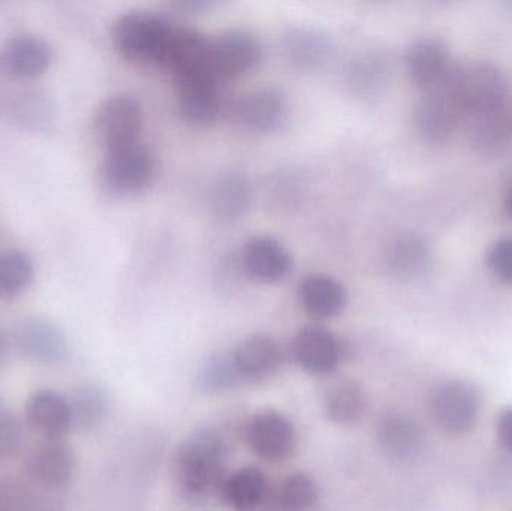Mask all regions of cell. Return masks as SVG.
Returning <instances> with one entry per match:
<instances>
[{
  "instance_id": "34",
  "label": "cell",
  "mask_w": 512,
  "mask_h": 511,
  "mask_svg": "<svg viewBox=\"0 0 512 511\" xmlns=\"http://www.w3.org/2000/svg\"><path fill=\"white\" fill-rule=\"evenodd\" d=\"M487 266L502 281L512 282V237H502L490 245Z\"/></svg>"
},
{
  "instance_id": "26",
  "label": "cell",
  "mask_w": 512,
  "mask_h": 511,
  "mask_svg": "<svg viewBox=\"0 0 512 511\" xmlns=\"http://www.w3.org/2000/svg\"><path fill=\"white\" fill-rule=\"evenodd\" d=\"M219 494L233 511H254L264 503L267 479L259 468H240L225 477Z\"/></svg>"
},
{
  "instance_id": "17",
  "label": "cell",
  "mask_w": 512,
  "mask_h": 511,
  "mask_svg": "<svg viewBox=\"0 0 512 511\" xmlns=\"http://www.w3.org/2000/svg\"><path fill=\"white\" fill-rule=\"evenodd\" d=\"M17 344L27 359L39 365H57L68 354L65 333L47 318L24 320L17 330Z\"/></svg>"
},
{
  "instance_id": "22",
  "label": "cell",
  "mask_w": 512,
  "mask_h": 511,
  "mask_svg": "<svg viewBox=\"0 0 512 511\" xmlns=\"http://www.w3.org/2000/svg\"><path fill=\"white\" fill-rule=\"evenodd\" d=\"M179 111L192 125H209L221 111V93L218 80L212 75L179 81Z\"/></svg>"
},
{
  "instance_id": "40",
  "label": "cell",
  "mask_w": 512,
  "mask_h": 511,
  "mask_svg": "<svg viewBox=\"0 0 512 511\" xmlns=\"http://www.w3.org/2000/svg\"><path fill=\"white\" fill-rule=\"evenodd\" d=\"M6 351H8V336H6L5 330L0 327V362L5 357Z\"/></svg>"
},
{
  "instance_id": "20",
  "label": "cell",
  "mask_w": 512,
  "mask_h": 511,
  "mask_svg": "<svg viewBox=\"0 0 512 511\" xmlns=\"http://www.w3.org/2000/svg\"><path fill=\"white\" fill-rule=\"evenodd\" d=\"M242 264L246 273L255 281L274 284L288 276L292 260L279 240L258 236L243 246Z\"/></svg>"
},
{
  "instance_id": "35",
  "label": "cell",
  "mask_w": 512,
  "mask_h": 511,
  "mask_svg": "<svg viewBox=\"0 0 512 511\" xmlns=\"http://www.w3.org/2000/svg\"><path fill=\"white\" fill-rule=\"evenodd\" d=\"M496 438L499 446L512 455V407L499 413L496 420Z\"/></svg>"
},
{
  "instance_id": "19",
  "label": "cell",
  "mask_w": 512,
  "mask_h": 511,
  "mask_svg": "<svg viewBox=\"0 0 512 511\" xmlns=\"http://www.w3.org/2000/svg\"><path fill=\"white\" fill-rule=\"evenodd\" d=\"M26 420L44 440H62L72 428L69 399L54 390H39L27 401Z\"/></svg>"
},
{
  "instance_id": "10",
  "label": "cell",
  "mask_w": 512,
  "mask_h": 511,
  "mask_svg": "<svg viewBox=\"0 0 512 511\" xmlns=\"http://www.w3.org/2000/svg\"><path fill=\"white\" fill-rule=\"evenodd\" d=\"M261 60V44L248 30H227L212 41V72L218 81L248 74Z\"/></svg>"
},
{
  "instance_id": "3",
  "label": "cell",
  "mask_w": 512,
  "mask_h": 511,
  "mask_svg": "<svg viewBox=\"0 0 512 511\" xmlns=\"http://www.w3.org/2000/svg\"><path fill=\"white\" fill-rule=\"evenodd\" d=\"M173 30V24L159 15L131 11L114 24V47L129 62L158 66Z\"/></svg>"
},
{
  "instance_id": "7",
  "label": "cell",
  "mask_w": 512,
  "mask_h": 511,
  "mask_svg": "<svg viewBox=\"0 0 512 511\" xmlns=\"http://www.w3.org/2000/svg\"><path fill=\"white\" fill-rule=\"evenodd\" d=\"M245 437L252 452L271 464L286 461L297 449L294 423L273 408L256 411L246 423Z\"/></svg>"
},
{
  "instance_id": "8",
  "label": "cell",
  "mask_w": 512,
  "mask_h": 511,
  "mask_svg": "<svg viewBox=\"0 0 512 511\" xmlns=\"http://www.w3.org/2000/svg\"><path fill=\"white\" fill-rule=\"evenodd\" d=\"M159 68L171 72L177 81L212 75V41L191 29L174 27Z\"/></svg>"
},
{
  "instance_id": "9",
  "label": "cell",
  "mask_w": 512,
  "mask_h": 511,
  "mask_svg": "<svg viewBox=\"0 0 512 511\" xmlns=\"http://www.w3.org/2000/svg\"><path fill=\"white\" fill-rule=\"evenodd\" d=\"M291 350L295 363L315 377L334 374L343 360L339 338L322 326L301 327L292 339Z\"/></svg>"
},
{
  "instance_id": "38",
  "label": "cell",
  "mask_w": 512,
  "mask_h": 511,
  "mask_svg": "<svg viewBox=\"0 0 512 511\" xmlns=\"http://www.w3.org/2000/svg\"><path fill=\"white\" fill-rule=\"evenodd\" d=\"M177 8L180 9L182 14H194V12L204 11L206 8H210L209 2H201V0H191V2H179Z\"/></svg>"
},
{
  "instance_id": "29",
  "label": "cell",
  "mask_w": 512,
  "mask_h": 511,
  "mask_svg": "<svg viewBox=\"0 0 512 511\" xmlns=\"http://www.w3.org/2000/svg\"><path fill=\"white\" fill-rule=\"evenodd\" d=\"M390 66L384 57L376 53H364L354 57L346 68V81L357 95H375L387 84Z\"/></svg>"
},
{
  "instance_id": "36",
  "label": "cell",
  "mask_w": 512,
  "mask_h": 511,
  "mask_svg": "<svg viewBox=\"0 0 512 511\" xmlns=\"http://www.w3.org/2000/svg\"><path fill=\"white\" fill-rule=\"evenodd\" d=\"M27 511H63L53 501L47 500V498L39 497L35 494L32 504H30L29 510Z\"/></svg>"
},
{
  "instance_id": "13",
  "label": "cell",
  "mask_w": 512,
  "mask_h": 511,
  "mask_svg": "<svg viewBox=\"0 0 512 511\" xmlns=\"http://www.w3.org/2000/svg\"><path fill=\"white\" fill-rule=\"evenodd\" d=\"M379 449L394 462L415 461L424 450V432L408 414L391 411L376 425Z\"/></svg>"
},
{
  "instance_id": "37",
  "label": "cell",
  "mask_w": 512,
  "mask_h": 511,
  "mask_svg": "<svg viewBox=\"0 0 512 511\" xmlns=\"http://www.w3.org/2000/svg\"><path fill=\"white\" fill-rule=\"evenodd\" d=\"M498 114H501L502 123H504L505 128L508 129L512 137V96L508 95V98L505 99L504 104L498 108Z\"/></svg>"
},
{
  "instance_id": "2",
  "label": "cell",
  "mask_w": 512,
  "mask_h": 511,
  "mask_svg": "<svg viewBox=\"0 0 512 511\" xmlns=\"http://www.w3.org/2000/svg\"><path fill=\"white\" fill-rule=\"evenodd\" d=\"M444 89L463 116L474 119L498 110L508 98V84L498 66L484 60L454 63Z\"/></svg>"
},
{
  "instance_id": "6",
  "label": "cell",
  "mask_w": 512,
  "mask_h": 511,
  "mask_svg": "<svg viewBox=\"0 0 512 511\" xmlns=\"http://www.w3.org/2000/svg\"><path fill=\"white\" fill-rule=\"evenodd\" d=\"M143 123L140 102L129 95L104 99L93 117V129L105 150L140 143Z\"/></svg>"
},
{
  "instance_id": "4",
  "label": "cell",
  "mask_w": 512,
  "mask_h": 511,
  "mask_svg": "<svg viewBox=\"0 0 512 511\" xmlns=\"http://www.w3.org/2000/svg\"><path fill=\"white\" fill-rule=\"evenodd\" d=\"M433 422L451 435L471 432L480 420L483 398L480 389L468 380H445L430 390L427 399Z\"/></svg>"
},
{
  "instance_id": "16",
  "label": "cell",
  "mask_w": 512,
  "mask_h": 511,
  "mask_svg": "<svg viewBox=\"0 0 512 511\" xmlns=\"http://www.w3.org/2000/svg\"><path fill=\"white\" fill-rule=\"evenodd\" d=\"M234 116L243 128L254 132H273L288 117V101L280 90L261 87L245 93L234 107Z\"/></svg>"
},
{
  "instance_id": "21",
  "label": "cell",
  "mask_w": 512,
  "mask_h": 511,
  "mask_svg": "<svg viewBox=\"0 0 512 511\" xmlns=\"http://www.w3.org/2000/svg\"><path fill=\"white\" fill-rule=\"evenodd\" d=\"M322 408L334 425L354 426L366 416L369 396L360 381L337 378L325 387Z\"/></svg>"
},
{
  "instance_id": "28",
  "label": "cell",
  "mask_w": 512,
  "mask_h": 511,
  "mask_svg": "<svg viewBox=\"0 0 512 511\" xmlns=\"http://www.w3.org/2000/svg\"><path fill=\"white\" fill-rule=\"evenodd\" d=\"M72 426L78 431L99 428L110 414V398L107 392L95 384H86L75 390L69 399Z\"/></svg>"
},
{
  "instance_id": "18",
  "label": "cell",
  "mask_w": 512,
  "mask_h": 511,
  "mask_svg": "<svg viewBox=\"0 0 512 511\" xmlns=\"http://www.w3.org/2000/svg\"><path fill=\"white\" fill-rule=\"evenodd\" d=\"M242 384L261 383L279 371L282 351L268 335L249 336L231 353Z\"/></svg>"
},
{
  "instance_id": "32",
  "label": "cell",
  "mask_w": 512,
  "mask_h": 511,
  "mask_svg": "<svg viewBox=\"0 0 512 511\" xmlns=\"http://www.w3.org/2000/svg\"><path fill=\"white\" fill-rule=\"evenodd\" d=\"M242 386L231 354H216L207 360L200 372V387L210 395L228 392Z\"/></svg>"
},
{
  "instance_id": "12",
  "label": "cell",
  "mask_w": 512,
  "mask_h": 511,
  "mask_svg": "<svg viewBox=\"0 0 512 511\" xmlns=\"http://www.w3.org/2000/svg\"><path fill=\"white\" fill-rule=\"evenodd\" d=\"M406 66L415 86L429 93L445 86L454 63L444 42L426 38L408 48Z\"/></svg>"
},
{
  "instance_id": "5",
  "label": "cell",
  "mask_w": 512,
  "mask_h": 511,
  "mask_svg": "<svg viewBox=\"0 0 512 511\" xmlns=\"http://www.w3.org/2000/svg\"><path fill=\"white\" fill-rule=\"evenodd\" d=\"M155 173V158L141 143L105 150L99 167L102 185L117 197H132L146 191Z\"/></svg>"
},
{
  "instance_id": "25",
  "label": "cell",
  "mask_w": 512,
  "mask_h": 511,
  "mask_svg": "<svg viewBox=\"0 0 512 511\" xmlns=\"http://www.w3.org/2000/svg\"><path fill=\"white\" fill-rule=\"evenodd\" d=\"M433 251L429 242L414 233L402 234L388 249V269L402 281H417L429 275Z\"/></svg>"
},
{
  "instance_id": "23",
  "label": "cell",
  "mask_w": 512,
  "mask_h": 511,
  "mask_svg": "<svg viewBox=\"0 0 512 511\" xmlns=\"http://www.w3.org/2000/svg\"><path fill=\"white\" fill-rule=\"evenodd\" d=\"M298 299L313 320H331L345 311L348 293L336 279L327 275H309L298 285Z\"/></svg>"
},
{
  "instance_id": "1",
  "label": "cell",
  "mask_w": 512,
  "mask_h": 511,
  "mask_svg": "<svg viewBox=\"0 0 512 511\" xmlns=\"http://www.w3.org/2000/svg\"><path fill=\"white\" fill-rule=\"evenodd\" d=\"M231 447L219 432L197 429L177 449L173 459L174 485L185 500L198 501L219 491Z\"/></svg>"
},
{
  "instance_id": "15",
  "label": "cell",
  "mask_w": 512,
  "mask_h": 511,
  "mask_svg": "<svg viewBox=\"0 0 512 511\" xmlns=\"http://www.w3.org/2000/svg\"><path fill=\"white\" fill-rule=\"evenodd\" d=\"M53 48L45 39L29 33L12 36L3 45L0 62L17 80H35L50 69Z\"/></svg>"
},
{
  "instance_id": "31",
  "label": "cell",
  "mask_w": 512,
  "mask_h": 511,
  "mask_svg": "<svg viewBox=\"0 0 512 511\" xmlns=\"http://www.w3.org/2000/svg\"><path fill=\"white\" fill-rule=\"evenodd\" d=\"M319 488L316 480L306 473L289 474L279 486L277 501L285 511H306L318 503Z\"/></svg>"
},
{
  "instance_id": "24",
  "label": "cell",
  "mask_w": 512,
  "mask_h": 511,
  "mask_svg": "<svg viewBox=\"0 0 512 511\" xmlns=\"http://www.w3.org/2000/svg\"><path fill=\"white\" fill-rule=\"evenodd\" d=\"M286 59L298 69H318L334 54L331 39L310 27H289L282 38Z\"/></svg>"
},
{
  "instance_id": "39",
  "label": "cell",
  "mask_w": 512,
  "mask_h": 511,
  "mask_svg": "<svg viewBox=\"0 0 512 511\" xmlns=\"http://www.w3.org/2000/svg\"><path fill=\"white\" fill-rule=\"evenodd\" d=\"M504 207L507 215L512 218V182L508 185L507 191H505Z\"/></svg>"
},
{
  "instance_id": "27",
  "label": "cell",
  "mask_w": 512,
  "mask_h": 511,
  "mask_svg": "<svg viewBox=\"0 0 512 511\" xmlns=\"http://www.w3.org/2000/svg\"><path fill=\"white\" fill-rule=\"evenodd\" d=\"M251 206V186L240 173H227L219 177L213 186V215L224 222L234 224L242 219Z\"/></svg>"
},
{
  "instance_id": "14",
  "label": "cell",
  "mask_w": 512,
  "mask_h": 511,
  "mask_svg": "<svg viewBox=\"0 0 512 511\" xmlns=\"http://www.w3.org/2000/svg\"><path fill=\"white\" fill-rule=\"evenodd\" d=\"M462 117V111L444 87L424 93L414 111L415 128L429 143L450 140L459 128Z\"/></svg>"
},
{
  "instance_id": "11",
  "label": "cell",
  "mask_w": 512,
  "mask_h": 511,
  "mask_svg": "<svg viewBox=\"0 0 512 511\" xmlns=\"http://www.w3.org/2000/svg\"><path fill=\"white\" fill-rule=\"evenodd\" d=\"M26 471L38 488L59 491L74 477V453L62 440H44L27 458Z\"/></svg>"
},
{
  "instance_id": "30",
  "label": "cell",
  "mask_w": 512,
  "mask_h": 511,
  "mask_svg": "<svg viewBox=\"0 0 512 511\" xmlns=\"http://www.w3.org/2000/svg\"><path fill=\"white\" fill-rule=\"evenodd\" d=\"M35 264L29 254L20 249H8L0 254V299L14 300L32 285Z\"/></svg>"
},
{
  "instance_id": "33",
  "label": "cell",
  "mask_w": 512,
  "mask_h": 511,
  "mask_svg": "<svg viewBox=\"0 0 512 511\" xmlns=\"http://www.w3.org/2000/svg\"><path fill=\"white\" fill-rule=\"evenodd\" d=\"M23 444V428L20 420L0 404V458L14 456Z\"/></svg>"
}]
</instances>
